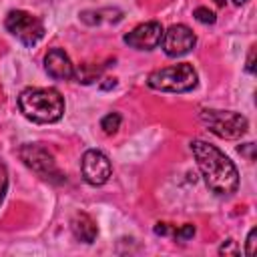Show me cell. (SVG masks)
<instances>
[{"instance_id": "obj_13", "label": "cell", "mask_w": 257, "mask_h": 257, "mask_svg": "<svg viewBox=\"0 0 257 257\" xmlns=\"http://www.w3.org/2000/svg\"><path fill=\"white\" fill-rule=\"evenodd\" d=\"M120 114L118 112H108V114H104L102 116V120H100V128L104 131V135H114L116 131H118V126H120Z\"/></svg>"}, {"instance_id": "obj_15", "label": "cell", "mask_w": 257, "mask_h": 257, "mask_svg": "<svg viewBox=\"0 0 257 257\" xmlns=\"http://www.w3.org/2000/svg\"><path fill=\"white\" fill-rule=\"evenodd\" d=\"M193 235H195V225H191V223H185L179 229H173V237L177 241H189Z\"/></svg>"}, {"instance_id": "obj_4", "label": "cell", "mask_w": 257, "mask_h": 257, "mask_svg": "<svg viewBox=\"0 0 257 257\" xmlns=\"http://www.w3.org/2000/svg\"><path fill=\"white\" fill-rule=\"evenodd\" d=\"M199 116H201L203 124L219 139H241L249 128L247 118L235 110L205 108V110H201Z\"/></svg>"}, {"instance_id": "obj_8", "label": "cell", "mask_w": 257, "mask_h": 257, "mask_svg": "<svg viewBox=\"0 0 257 257\" xmlns=\"http://www.w3.org/2000/svg\"><path fill=\"white\" fill-rule=\"evenodd\" d=\"M80 173H82V179H84L88 185L100 187V185H104V183L110 179V175H112V165H110L108 157H106L102 151L88 149V151L82 155Z\"/></svg>"}, {"instance_id": "obj_20", "label": "cell", "mask_w": 257, "mask_h": 257, "mask_svg": "<svg viewBox=\"0 0 257 257\" xmlns=\"http://www.w3.org/2000/svg\"><path fill=\"white\" fill-rule=\"evenodd\" d=\"M245 68H247V72H251V74L255 72V46L249 48V54H247V66H245Z\"/></svg>"}, {"instance_id": "obj_7", "label": "cell", "mask_w": 257, "mask_h": 257, "mask_svg": "<svg viewBox=\"0 0 257 257\" xmlns=\"http://www.w3.org/2000/svg\"><path fill=\"white\" fill-rule=\"evenodd\" d=\"M195 44H197V36L187 24H173L167 30H163L161 46H163V52L171 58L189 54L195 48Z\"/></svg>"}, {"instance_id": "obj_11", "label": "cell", "mask_w": 257, "mask_h": 257, "mask_svg": "<svg viewBox=\"0 0 257 257\" xmlns=\"http://www.w3.org/2000/svg\"><path fill=\"white\" fill-rule=\"evenodd\" d=\"M70 229H72V235L82 243H94V239L98 235V227H96L94 219L86 213H76L70 219Z\"/></svg>"}, {"instance_id": "obj_16", "label": "cell", "mask_w": 257, "mask_h": 257, "mask_svg": "<svg viewBox=\"0 0 257 257\" xmlns=\"http://www.w3.org/2000/svg\"><path fill=\"white\" fill-rule=\"evenodd\" d=\"M6 191H8V169H6L4 161L0 159V205L6 197Z\"/></svg>"}, {"instance_id": "obj_9", "label": "cell", "mask_w": 257, "mask_h": 257, "mask_svg": "<svg viewBox=\"0 0 257 257\" xmlns=\"http://www.w3.org/2000/svg\"><path fill=\"white\" fill-rule=\"evenodd\" d=\"M161 38H163V26L161 22L157 20H149V22H143L139 26H135L128 34H124V44H128L131 48H137V50H153L161 44Z\"/></svg>"}, {"instance_id": "obj_22", "label": "cell", "mask_w": 257, "mask_h": 257, "mask_svg": "<svg viewBox=\"0 0 257 257\" xmlns=\"http://www.w3.org/2000/svg\"><path fill=\"white\" fill-rule=\"evenodd\" d=\"M231 2H233V4H237V6H241V4H245L247 0H231Z\"/></svg>"}, {"instance_id": "obj_1", "label": "cell", "mask_w": 257, "mask_h": 257, "mask_svg": "<svg viewBox=\"0 0 257 257\" xmlns=\"http://www.w3.org/2000/svg\"><path fill=\"white\" fill-rule=\"evenodd\" d=\"M191 151L209 191H213L219 197H229L237 191L239 187L237 167L223 151L201 139L191 141Z\"/></svg>"}, {"instance_id": "obj_21", "label": "cell", "mask_w": 257, "mask_h": 257, "mask_svg": "<svg viewBox=\"0 0 257 257\" xmlns=\"http://www.w3.org/2000/svg\"><path fill=\"white\" fill-rule=\"evenodd\" d=\"M155 233H157V235H161V237H165V235H171V233H173V229H171V225H169V223H157V225H155Z\"/></svg>"}, {"instance_id": "obj_23", "label": "cell", "mask_w": 257, "mask_h": 257, "mask_svg": "<svg viewBox=\"0 0 257 257\" xmlns=\"http://www.w3.org/2000/svg\"><path fill=\"white\" fill-rule=\"evenodd\" d=\"M217 6H225V0H213Z\"/></svg>"}, {"instance_id": "obj_17", "label": "cell", "mask_w": 257, "mask_h": 257, "mask_svg": "<svg viewBox=\"0 0 257 257\" xmlns=\"http://www.w3.org/2000/svg\"><path fill=\"white\" fill-rule=\"evenodd\" d=\"M219 253H221V255H237V253H239V247H237V243H235L233 239H227V241L219 247Z\"/></svg>"}, {"instance_id": "obj_5", "label": "cell", "mask_w": 257, "mask_h": 257, "mask_svg": "<svg viewBox=\"0 0 257 257\" xmlns=\"http://www.w3.org/2000/svg\"><path fill=\"white\" fill-rule=\"evenodd\" d=\"M22 163L32 169L38 177H42L44 181H50V183H64V175L60 173V169L56 167L54 163V157L42 147V145H36V143H26L20 147L18 151Z\"/></svg>"}, {"instance_id": "obj_3", "label": "cell", "mask_w": 257, "mask_h": 257, "mask_svg": "<svg viewBox=\"0 0 257 257\" xmlns=\"http://www.w3.org/2000/svg\"><path fill=\"white\" fill-rule=\"evenodd\" d=\"M197 70L189 62L173 64L167 68H157L147 76V84L161 92H187L197 86Z\"/></svg>"}, {"instance_id": "obj_6", "label": "cell", "mask_w": 257, "mask_h": 257, "mask_svg": "<svg viewBox=\"0 0 257 257\" xmlns=\"http://www.w3.org/2000/svg\"><path fill=\"white\" fill-rule=\"evenodd\" d=\"M4 26L24 46H34L44 36V24L26 10H10L6 14Z\"/></svg>"}, {"instance_id": "obj_10", "label": "cell", "mask_w": 257, "mask_h": 257, "mask_svg": "<svg viewBox=\"0 0 257 257\" xmlns=\"http://www.w3.org/2000/svg\"><path fill=\"white\" fill-rule=\"evenodd\" d=\"M44 70L54 80H70L74 74V64L62 48H50L44 56Z\"/></svg>"}, {"instance_id": "obj_12", "label": "cell", "mask_w": 257, "mask_h": 257, "mask_svg": "<svg viewBox=\"0 0 257 257\" xmlns=\"http://www.w3.org/2000/svg\"><path fill=\"white\" fill-rule=\"evenodd\" d=\"M106 66L108 64H80L78 68H74L72 78L76 82H80V84H92L102 76Z\"/></svg>"}, {"instance_id": "obj_14", "label": "cell", "mask_w": 257, "mask_h": 257, "mask_svg": "<svg viewBox=\"0 0 257 257\" xmlns=\"http://www.w3.org/2000/svg\"><path fill=\"white\" fill-rule=\"evenodd\" d=\"M193 16H195V20H199L201 24H215V20H217L215 12L209 10V8H205V6H197V8L193 10Z\"/></svg>"}, {"instance_id": "obj_18", "label": "cell", "mask_w": 257, "mask_h": 257, "mask_svg": "<svg viewBox=\"0 0 257 257\" xmlns=\"http://www.w3.org/2000/svg\"><path fill=\"white\" fill-rule=\"evenodd\" d=\"M255 237H257V229H251L249 235H247V245H245V255L247 257H253V253H255Z\"/></svg>"}, {"instance_id": "obj_2", "label": "cell", "mask_w": 257, "mask_h": 257, "mask_svg": "<svg viewBox=\"0 0 257 257\" xmlns=\"http://www.w3.org/2000/svg\"><path fill=\"white\" fill-rule=\"evenodd\" d=\"M20 112L32 122H56L64 114V98L56 88H24L18 96Z\"/></svg>"}, {"instance_id": "obj_19", "label": "cell", "mask_w": 257, "mask_h": 257, "mask_svg": "<svg viewBox=\"0 0 257 257\" xmlns=\"http://www.w3.org/2000/svg\"><path fill=\"white\" fill-rule=\"evenodd\" d=\"M253 151H255V145H253V143H245V145L239 147V153L245 155L247 161H253V159H255V153H253Z\"/></svg>"}]
</instances>
